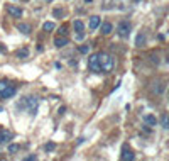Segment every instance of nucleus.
Here are the masks:
<instances>
[{
	"label": "nucleus",
	"mask_w": 169,
	"mask_h": 161,
	"mask_svg": "<svg viewBox=\"0 0 169 161\" xmlns=\"http://www.w3.org/2000/svg\"><path fill=\"white\" fill-rule=\"evenodd\" d=\"M37 107H39V99L34 95H29V97H22L17 103V109L19 110H26V112H31L32 115H36L37 112Z\"/></svg>",
	"instance_id": "1"
},
{
	"label": "nucleus",
	"mask_w": 169,
	"mask_h": 161,
	"mask_svg": "<svg viewBox=\"0 0 169 161\" xmlns=\"http://www.w3.org/2000/svg\"><path fill=\"white\" fill-rule=\"evenodd\" d=\"M98 58H100V66H102V73H110V71H113L115 59L112 58L110 54H107V53H100Z\"/></svg>",
	"instance_id": "2"
},
{
	"label": "nucleus",
	"mask_w": 169,
	"mask_h": 161,
	"mask_svg": "<svg viewBox=\"0 0 169 161\" xmlns=\"http://www.w3.org/2000/svg\"><path fill=\"white\" fill-rule=\"evenodd\" d=\"M88 68L92 73H102V66H100V58L98 54H92L88 59Z\"/></svg>",
	"instance_id": "3"
},
{
	"label": "nucleus",
	"mask_w": 169,
	"mask_h": 161,
	"mask_svg": "<svg viewBox=\"0 0 169 161\" xmlns=\"http://www.w3.org/2000/svg\"><path fill=\"white\" fill-rule=\"evenodd\" d=\"M130 29H132V26H130V22H129V21H122L120 24L117 26V34H118L120 37H129Z\"/></svg>",
	"instance_id": "4"
},
{
	"label": "nucleus",
	"mask_w": 169,
	"mask_h": 161,
	"mask_svg": "<svg viewBox=\"0 0 169 161\" xmlns=\"http://www.w3.org/2000/svg\"><path fill=\"white\" fill-rule=\"evenodd\" d=\"M73 27H74V32H76V39L83 41L84 39V24H83V21L76 19V21L73 22Z\"/></svg>",
	"instance_id": "5"
},
{
	"label": "nucleus",
	"mask_w": 169,
	"mask_h": 161,
	"mask_svg": "<svg viewBox=\"0 0 169 161\" xmlns=\"http://www.w3.org/2000/svg\"><path fill=\"white\" fill-rule=\"evenodd\" d=\"M15 93H17V87H15V85H12V83H9L4 90L0 92V99H12Z\"/></svg>",
	"instance_id": "6"
},
{
	"label": "nucleus",
	"mask_w": 169,
	"mask_h": 161,
	"mask_svg": "<svg viewBox=\"0 0 169 161\" xmlns=\"http://www.w3.org/2000/svg\"><path fill=\"white\" fill-rule=\"evenodd\" d=\"M120 158H122L124 161H132V159H135V154H134L127 146H124V148H122V154H120Z\"/></svg>",
	"instance_id": "7"
},
{
	"label": "nucleus",
	"mask_w": 169,
	"mask_h": 161,
	"mask_svg": "<svg viewBox=\"0 0 169 161\" xmlns=\"http://www.w3.org/2000/svg\"><path fill=\"white\" fill-rule=\"evenodd\" d=\"M100 24H102V17L100 15H92L90 17V29L92 31H96L100 27Z\"/></svg>",
	"instance_id": "8"
},
{
	"label": "nucleus",
	"mask_w": 169,
	"mask_h": 161,
	"mask_svg": "<svg viewBox=\"0 0 169 161\" xmlns=\"http://www.w3.org/2000/svg\"><path fill=\"white\" fill-rule=\"evenodd\" d=\"M12 137H14V134H12L10 131H0V144H7V143H10Z\"/></svg>",
	"instance_id": "9"
},
{
	"label": "nucleus",
	"mask_w": 169,
	"mask_h": 161,
	"mask_svg": "<svg viewBox=\"0 0 169 161\" xmlns=\"http://www.w3.org/2000/svg\"><path fill=\"white\" fill-rule=\"evenodd\" d=\"M7 12L12 15V17H20V15H22V9H20V7H15V5H9V7H7Z\"/></svg>",
	"instance_id": "10"
},
{
	"label": "nucleus",
	"mask_w": 169,
	"mask_h": 161,
	"mask_svg": "<svg viewBox=\"0 0 169 161\" xmlns=\"http://www.w3.org/2000/svg\"><path fill=\"white\" fill-rule=\"evenodd\" d=\"M66 44H70V41L66 39V36H58L54 39V46H56V48H64Z\"/></svg>",
	"instance_id": "11"
},
{
	"label": "nucleus",
	"mask_w": 169,
	"mask_h": 161,
	"mask_svg": "<svg viewBox=\"0 0 169 161\" xmlns=\"http://www.w3.org/2000/svg\"><path fill=\"white\" fill-rule=\"evenodd\" d=\"M102 26V34L103 36H108V34L113 31V26H112L110 22H103V24H100Z\"/></svg>",
	"instance_id": "12"
},
{
	"label": "nucleus",
	"mask_w": 169,
	"mask_h": 161,
	"mask_svg": "<svg viewBox=\"0 0 169 161\" xmlns=\"http://www.w3.org/2000/svg\"><path fill=\"white\" fill-rule=\"evenodd\" d=\"M17 29L20 31L22 34H26V36H27V34H31V26H29V24H24V22H20V24H17Z\"/></svg>",
	"instance_id": "13"
},
{
	"label": "nucleus",
	"mask_w": 169,
	"mask_h": 161,
	"mask_svg": "<svg viewBox=\"0 0 169 161\" xmlns=\"http://www.w3.org/2000/svg\"><path fill=\"white\" fill-rule=\"evenodd\" d=\"M15 56H17L19 59H26V58H29V49H27V48L19 49V51L15 53Z\"/></svg>",
	"instance_id": "14"
},
{
	"label": "nucleus",
	"mask_w": 169,
	"mask_h": 161,
	"mask_svg": "<svg viewBox=\"0 0 169 161\" xmlns=\"http://www.w3.org/2000/svg\"><path fill=\"white\" fill-rule=\"evenodd\" d=\"M144 122L149 125H156L157 124V119L154 117V115H144Z\"/></svg>",
	"instance_id": "15"
},
{
	"label": "nucleus",
	"mask_w": 169,
	"mask_h": 161,
	"mask_svg": "<svg viewBox=\"0 0 169 161\" xmlns=\"http://www.w3.org/2000/svg\"><path fill=\"white\" fill-rule=\"evenodd\" d=\"M146 44V36L144 34H139V36L135 37V46H144Z\"/></svg>",
	"instance_id": "16"
},
{
	"label": "nucleus",
	"mask_w": 169,
	"mask_h": 161,
	"mask_svg": "<svg viewBox=\"0 0 169 161\" xmlns=\"http://www.w3.org/2000/svg\"><path fill=\"white\" fill-rule=\"evenodd\" d=\"M54 24H52V22H46V24H44V26H42V29H44L46 31V32H51V31L52 29H54Z\"/></svg>",
	"instance_id": "17"
},
{
	"label": "nucleus",
	"mask_w": 169,
	"mask_h": 161,
	"mask_svg": "<svg viewBox=\"0 0 169 161\" xmlns=\"http://www.w3.org/2000/svg\"><path fill=\"white\" fill-rule=\"evenodd\" d=\"M44 149H46V153H51V151L56 149V144H54V143H48V144L44 146Z\"/></svg>",
	"instance_id": "18"
},
{
	"label": "nucleus",
	"mask_w": 169,
	"mask_h": 161,
	"mask_svg": "<svg viewBox=\"0 0 169 161\" xmlns=\"http://www.w3.org/2000/svg\"><path fill=\"white\" fill-rule=\"evenodd\" d=\"M161 122H162V127L164 129H169V115H164Z\"/></svg>",
	"instance_id": "19"
},
{
	"label": "nucleus",
	"mask_w": 169,
	"mask_h": 161,
	"mask_svg": "<svg viewBox=\"0 0 169 161\" xmlns=\"http://www.w3.org/2000/svg\"><path fill=\"white\" fill-rule=\"evenodd\" d=\"M58 32H59V36H66V34H68V26H61Z\"/></svg>",
	"instance_id": "20"
},
{
	"label": "nucleus",
	"mask_w": 169,
	"mask_h": 161,
	"mask_svg": "<svg viewBox=\"0 0 169 161\" xmlns=\"http://www.w3.org/2000/svg\"><path fill=\"white\" fill-rule=\"evenodd\" d=\"M63 14H64L63 9H54V10H52V15H54V17H63Z\"/></svg>",
	"instance_id": "21"
},
{
	"label": "nucleus",
	"mask_w": 169,
	"mask_h": 161,
	"mask_svg": "<svg viewBox=\"0 0 169 161\" xmlns=\"http://www.w3.org/2000/svg\"><path fill=\"white\" fill-rule=\"evenodd\" d=\"M19 151V144H10L9 146V153H17Z\"/></svg>",
	"instance_id": "22"
},
{
	"label": "nucleus",
	"mask_w": 169,
	"mask_h": 161,
	"mask_svg": "<svg viewBox=\"0 0 169 161\" xmlns=\"http://www.w3.org/2000/svg\"><path fill=\"white\" fill-rule=\"evenodd\" d=\"M7 85H9V81H5V80H0V92L4 90V88L7 87Z\"/></svg>",
	"instance_id": "23"
},
{
	"label": "nucleus",
	"mask_w": 169,
	"mask_h": 161,
	"mask_svg": "<svg viewBox=\"0 0 169 161\" xmlns=\"http://www.w3.org/2000/svg\"><path fill=\"white\" fill-rule=\"evenodd\" d=\"M88 46H80V53H83V54H86V53H88Z\"/></svg>",
	"instance_id": "24"
},
{
	"label": "nucleus",
	"mask_w": 169,
	"mask_h": 161,
	"mask_svg": "<svg viewBox=\"0 0 169 161\" xmlns=\"http://www.w3.org/2000/svg\"><path fill=\"white\" fill-rule=\"evenodd\" d=\"M24 159H26V161H34V159H37V156H36V154H31V156H27V158H24Z\"/></svg>",
	"instance_id": "25"
},
{
	"label": "nucleus",
	"mask_w": 169,
	"mask_h": 161,
	"mask_svg": "<svg viewBox=\"0 0 169 161\" xmlns=\"http://www.w3.org/2000/svg\"><path fill=\"white\" fill-rule=\"evenodd\" d=\"M64 112H66V107H64V105H63V107H59V115H63V114H64Z\"/></svg>",
	"instance_id": "26"
},
{
	"label": "nucleus",
	"mask_w": 169,
	"mask_h": 161,
	"mask_svg": "<svg viewBox=\"0 0 169 161\" xmlns=\"http://www.w3.org/2000/svg\"><path fill=\"white\" fill-rule=\"evenodd\" d=\"M0 51H2V53H5V51H7V48H5V46H2V44H0Z\"/></svg>",
	"instance_id": "27"
},
{
	"label": "nucleus",
	"mask_w": 169,
	"mask_h": 161,
	"mask_svg": "<svg viewBox=\"0 0 169 161\" xmlns=\"http://www.w3.org/2000/svg\"><path fill=\"white\" fill-rule=\"evenodd\" d=\"M44 2H52V0H44Z\"/></svg>",
	"instance_id": "28"
},
{
	"label": "nucleus",
	"mask_w": 169,
	"mask_h": 161,
	"mask_svg": "<svg viewBox=\"0 0 169 161\" xmlns=\"http://www.w3.org/2000/svg\"><path fill=\"white\" fill-rule=\"evenodd\" d=\"M134 2H140V0H134Z\"/></svg>",
	"instance_id": "29"
}]
</instances>
